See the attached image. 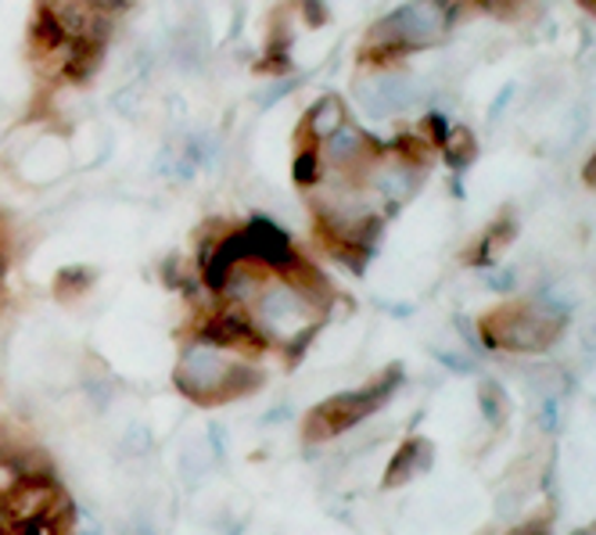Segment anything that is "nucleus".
<instances>
[{
  "mask_svg": "<svg viewBox=\"0 0 596 535\" xmlns=\"http://www.w3.org/2000/svg\"><path fill=\"white\" fill-rule=\"evenodd\" d=\"M173 385L183 400L198 406H220L234 400H249L252 392L263 388V371L252 366L244 356L226 353L205 339H194L183 345L176 360Z\"/></svg>",
  "mask_w": 596,
  "mask_h": 535,
  "instance_id": "1",
  "label": "nucleus"
},
{
  "mask_svg": "<svg viewBox=\"0 0 596 535\" xmlns=\"http://www.w3.org/2000/svg\"><path fill=\"white\" fill-rule=\"evenodd\" d=\"M244 313H249L252 327L266 339V345H284L287 356H299L313 342L320 320H324V310L284 277H270Z\"/></svg>",
  "mask_w": 596,
  "mask_h": 535,
  "instance_id": "2",
  "label": "nucleus"
},
{
  "mask_svg": "<svg viewBox=\"0 0 596 535\" xmlns=\"http://www.w3.org/2000/svg\"><path fill=\"white\" fill-rule=\"evenodd\" d=\"M400 385H403V371L400 366H388V371H381L377 377L366 381V385L331 395L327 403H320L316 410L305 414L302 438L310 442V446H320V442H331L345 432H353V427H360L371 414H377Z\"/></svg>",
  "mask_w": 596,
  "mask_h": 535,
  "instance_id": "3",
  "label": "nucleus"
},
{
  "mask_svg": "<svg viewBox=\"0 0 596 535\" xmlns=\"http://www.w3.org/2000/svg\"><path fill=\"white\" fill-rule=\"evenodd\" d=\"M456 22L453 0H410V4L395 8L388 19H381L371 33H366L363 51L366 58H381L392 51H421L432 48L449 33Z\"/></svg>",
  "mask_w": 596,
  "mask_h": 535,
  "instance_id": "4",
  "label": "nucleus"
},
{
  "mask_svg": "<svg viewBox=\"0 0 596 535\" xmlns=\"http://www.w3.org/2000/svg\"><path fill=\"white\" fill-rule=\"evenodd\" d=\"M564 316L539 302H514L482 320V342L511 353H543L557 342Z\"/></svg>",
  "mask_w": 596,
  "mask_h": 535,
  "instance_id": "5",
  "label": "nucleus"
},
{
  "mask_svg": "<svg viewBox=\"0 0 596 535\" xmlns=\"http://www.w3.org/2000/svg\"><path fill=\"white\" fill-rule=\"evenodd\" d=\"M238 244H241L244 263L263 266L266 273H273V277H284V273L302 259L295 252L292 238H287L281 226L266 216H255V220L244 223L238 231Z\"/></svg>",
  "mask_w": 596,
  "mask_h": 535,
  "instance_id": "6",
  "label": "nucleus"
},
{
  "mask_svg": "<svg viewBox=\"0 0 596 535\" xmlns=\"http://www.w3.org/2000/svg\"><path fill=\"white\" fill-rule=\"evenodd\" d=\"M65 507H69L65 488L54 482V475H26L4 499H0V517H4L8 528H14L22 522H33V517L65 511Z\"/></svg>",
  "mask_w": 596,
  "mask_h": 535,
  "instance_id": "7",
  "label": "nucleus"
},
{
  "mask_svg": "<svg viewBox=\"0 0 596 535\" xmlns=\"http://www.w3.org/2000/svg\"><path fill=\"white\" fill-rule=\"evenodd\" d=\"M424 98V87L414 75H363L356 83V101L366 115L385 119L395 112H406Z\"/></svg>",
  "mask_w": 596,
  "mask_h": 535,
  "instance_id": "8",
  "label": "nucleus"
},
{
  "mask_svg": "<svg viewBox=\"0 0 596 535\" xmlns=\"http://www.w3.org/2000/svg\"><path fill=\"white\" fill-rule=\"evenodd\" d=\"M316 148H320V159H324L327 173H342V176H353V180H360L366 165L381 155L371 137H366L363 130H356V127H348V122Z\"/></svg>",
  "mask_w": 596,
  "mask_h": 535,
  "instance_id": "9",
  "label": "nucleus"
},
{
  "mask_svg": "<svg viewBox=\"0 0 596 535\" xmlns=\"http://www.w3.org/2000/svg\"><path fill=\"white\" fill-rule=\"evenodd\" d=\"M432 461H435L432 442L421 438V435L406 438L403 446L392 453L388 471H385V478H381V485H385V488H403L406 482H414L417 475H424V471L432 467Z\"/></svg>",
  "mask_w": 596,
  "mask_h": 535,
  "instance_id": "10",
  "label": "nucleus"
},
{
  "mask_svg": "<svg viewBox=\"0 0 596 535\" xmlns=\"http://www.w3.org/2000/svg\"><path fill=\"white\" fill-rule=\"evenodd\" d=\"M348 122V112L342 98H320L310 115H305V137H310L313 144H324L331 133H339L342 127Z\"/></svg>",
  "mask_w": 596,
  "mask_h": 535,
  "instance_id": "11",
  "label": "nucleus"
},
{
  "mask_svg": "<svg viewBox=\"0 0 596 535\" xmlns=\"http://www.w3.org/2000/svg\"><path fill=\"white\" fill-rule=\"evenodd\" d=\"M29 40H33L37 51L54 54V51H61L69 43V33H65V26L58 22V14L48 4H40L37 19H33V29H29Z\"/></svg>",
  "mask_w": 596,
  "mask_h": 535,
  "instance_id": "12",
  "label": "nucleus"
},
{
  "mask_svg": "<svg viewBox=\"0 0 596 535\" xmlns=\"http://www.w3.org/2000/svg\"><path fill=\"white\" fill-rule=\"evenodd\" d=\"M90 284H94V273H90L87 266H65L54 277V295L61 302H75L90 292Z\"/></svg>",
  "mask_w": 596,
  "mask_h": 535,
  "instance_id": "13",
  "label": "nucleus"
},
{
  "mask_svg": "<svg viewBox=\"0 0 596 535\" xmlns=\"http://www.w3.org/2000/svg\"><path fill=\"white\" fill-rule=\"evenodd\" d=\"M292 173H295V183L305 191H313L320 180H324V159H320V148L316 144H305L295 162H292Z\"/></svg>",
  "mask_w": 596,
  "mask_h": 535,
  "instance_id": "14",
  "label": "nucleus"
},
{
  "mask_svg": "<svg viewBox=\"0 0 596 535\" xmlns=\"http://www.w3.org/2000/svg\"><path fill=\"white\" fill-rule=\"evenodd\" d=\"M69 528H72V517H69V507H65V511H54V514L33 517V522L14 525L8 535H69Z\"/></svg>",
  "mask_w": 596,
  "mask_h": 535,
  "instance_id": "15",
  "label": "nucleus"
},
{
  "mask_svg": "<svg viewBox=\"0 0 596 535\" xmlns=\"http://www.w3.org/2000/svg\"><path fill=\"white\" fill-rule=\"evenodd\" d=\"M511 238H514L511 220H503V223H496V226H488L485 238L475 244V252H471V263H493V259L499 255V249H503V244H507Z\"/></svg>",
  "mask_w": 596,
  "mask_h": 535,
  "instance_id": "16",
  "label": "nucleus"
},
{
  "mask_svg": "<svg viewBox=\"0 0 596 535\" xmlns=\"http://www.w3.org/2000/svg\"><path fill=\"white\" fill-rule=\"evenodd\" d=\"M478 400H482V414L493 421L496 427L507 421V395H503V388L496 385V381H482Z\"/></svg>",
  "mask_w": 596,
  "mask_h": 535,
  "instance_id": "17",
  "label": "nucleus"
},
{
  "mask_svg": "<svg viewBox=\"0 0 596 535\" xmlns=\"http://www.w3.org/2000/svg\"><path fill=\"white\" fill-rule=\"evenodd\" d=\"M442 151H446V159L453 165H467L471 159H475V141H471L467 130H449L446 141H442Z\"/></svg>",
  "mask_w": 596,
  "mask_h": 535,
  "instance_id": "18",
  "label": "nucleus"
},
{
  "mask_svg": "<svg viewBox=\"0 0 596 535\" xmlns=\"http://www.w3.org/2000/svg\"><path fill=\"white\" fill-rule=\"evenodd\" d=\"M14 252H19V231H14L11 212L0 209V277H4V273H8Z\"/></svg>",
  "mask_w": 596,
  "mask_h": 535,
  "instance_id": "19",
  "label": "nucleus"
},
{
  "mask_svg": "<svg viewBox=\"0 0 596 535\" xmlns=\"http://www.w3.org/2000/svg\"><path fill=\"white\" fill-rule=\"evenodd\" d=\"M299 14L310 26H324L327 22V8H324V0H299Z\"/></svg>",
  "mask_w": 596,
  "mask_h": 535,
  "instance_id": "20",
  "label": "nucleus"
},
{
  "mask_svg": "<svg viewBox=\"0 0 596 535\" xmlns=\"http://www.w3.org/2000/svg\"><path fill=\"white\" fill-rule=\"evenodd\" d=\"M482 4H485V8H493V11H499V14H507V11L517 4V0H482Z\"/></svg>",
  "mask_w": 596,
  "mask_h": 535,
  "instance_id": "21",
  "label": "nucleus"
},
{
  "mask_svg": "<svg viewBox=\"0 0 596 535\" xmlns=\"http://www.w3.org/2000/svg\"><path fill=\"white\" fill-rule=\"evenodd\" d=\"M586 183H593V188H596V155H593V162L586 165Z\"/></svg>",
  "mask_w": 596,
  "mask_h": 535,
  "instance_id": "22",
  "label": "nucleus"
},
{
  "mask_svg": "<svg viewBox=\"0 0 596 535\" xmlns=\"http://www.w3.org/2000/svg\"><path fill=\"white\" fill-rule=\"evenodd\" d=\"M575 535H596V525H593V528H586V532H575Z\"/></svg>",
  "mask_w": 596,
  "mask_h": 535,
  "instance_id": "23",
  "label": "nucleus"
},
{
  "mask_svg": "<svg viewBox=\"0 0 596 535\" xmlns=\"http://www.w3.org/2000/svg\"><path fill=\"white\" fill-rule=\"evenodd\" d=\"M87 535H101V528H90V532H87Z\"/></svg>",
  "mask_w": 596,
  "mask_h": 535,
  "instance_id": "24",
  "label": "nucleus"
},
{
  "mask_svg": "<svg viewBox=\"0 0 596 535\" xmlns=\"http://www.w3.org/2000/svg\"><path fill=\"white\" fill-rule=\"evenodd\" d=\"M586 4H589V8H593V11H596V0H586Z\"/></svg>",
  "mask_w": 596,
  "mask_h": 535,
  "instance_id": "25",
  "label": "nucleus"
},
{
  "mask_svg": "<svg viewBox=\"0 0 596 535\" xmlns=\"http://www.w3.org/2000/svg\"><path fill=\"white\" fill-rule=\"evenodd\" d=\"M115 4H119V0H115Z\"/></svg>",
  "mask_w": 596,
  "mask_h": 535,
  "instance_id": "26",
  "label": "nucleus"
}]
</instances>
